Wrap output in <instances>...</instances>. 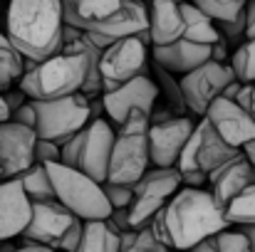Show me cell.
<instances>
[{"label":"cell","mask_w":255,"mask_h":252,"mask_svg":"<svg viewBox=\"0 0 255 252\" xmlns=\"http://www.w3.org/2000/svg\"><path fill=\"white\" fill-rule=\"evenodd\" d=\"M228 228L223 208L206 188H178L151 215L149 230L171 250H191L201 240Z\"/></svg>","instance_id":"cell-1"},{"label":"cell","mask_w":255,"mask_h":252,"mask_svg":"<svg viewBox=\"0 0 255 252\" xmlns=\"http://www.w3.org/2000/svg\"><path fill=\"white\" fill-rule=\"evenodd\" d=\"M62 0H10L5 35L10 45L35 62L62 47Z\"/></svg>","instance_id":"cell-2"},{"label":"cell","mask_w":255,"mask_h":252,"mask_svg":"<svg viewBox=\"0 0 255 252\" xmlns=\"http://www.w3.org/2000/svg\"><path fill=\"white\" fill-rule=\"evenodd\" d=\"M149 168V114L131 111L114 131L107 180L134 185Z\"/></svg>","instance_id":"cell-3"},{"label":"cell","mask_w":255,"mask_h":252,"mask_svg":"<svg viewBox=\"0 0 255 252\" xmlns=\"http://www.w3.org/2000/svg\"><path fill=\"white\" fill-rule=\"evenodd\" d=\"M85 72L87 65L80 52L60 50L22 72L17 86L27 94V99H57L82 91Z\"/></svg>","instance_id":"cell-4"},{"label":"cell","mask_w":255,"mask_h":252,"mask_svg":"<svg viewBox=\"0 0 255 252\" xmlns=\"http://www.w3.org/2000/svg\"><path fill=\"white\" fill-rule=\"evenodd\" d=\"M45 168L52 180L55 198L80 220H104L112 213V205L107 203L99 180L89 178L80 168L65 166L60 161L45 164Z\"/></svg>","instance_id":"cell-5"},{"label":"cell","mask_w":255,"mask_h":252,"mask_svg":"<svg viewBox=\"0 0 255 252\" xmlns=\"http://www.w3.org/2000/svg\"><path fill=\"white\" fill-rule=\"evenodd\" d=\"M35 109V134L37 139H47L62 144L75 131L85 129L92 119L89 96L82 91L57 96V99H30Z\"/></svg>","instance_id":"cell-6"},{"label":"cell","mask_w":255,"mask_h":252,"mask_svg":"<svg viewBox=\"0 0 255 252\" xmlns=\"http://www.w3.org/2000/svg\"><path fill=\"white\" fill-rule=\"evenodd\" d=\"M134 195H131V203H129V223L134 230L144 228L154 213H159L166 200L181 188V173L176 166L169 168H159L151 166L134 185Z\"/></svg>","instance_id":"cell-7"},{"label":"cell","mask_w":255,"mask_h":252,"mask_svg":"<svg viewBox=\"0 0 255 252\" xmlns=\"http://www.w3.org/2000/svg\"><path fill=\"white\" fill-rule=\"evenodd\" d=\"M236 154H241V149L226 144L216 129L201 116V124L193 126L178 161H176V168L178 173H191V170H203L206 175L211 170H216L218 166H223L226 161H231Z\"/></svg>","instance_id":"cell-8"},{"label":"cell","mask_w":255,"mask_h":252,"mask_svg":"<svg viewBox=\"0 0 255 252\" xmlns=\"http://www.w3.org/2000/svg\"><path fill=\"white\" fill-rule=\"evenodd\" d=\"M146 52L149 47L136 37H119L112 45H107L99 55V77H102V91L117 89L119 84L129 82L139 72L146 70Z\"/></svg>","instance_id":"cell-9"},{"label":"cell","mask_w":255,"mask_h":252,"mask_svg":"<svg viewBox=\"0 0 255 252\" xmlns=\"http://www.w3.org/2000/svg\"><path fill=\"white\" fill-rule=\"evenodd\" d=\"M236 80V72L231 70L228 62H203L196 70L181 75L178 86H181V96L186 104V111H193L196 116H203L208 104L221 96L223 86Z\"/></svg>","instance_id":"cell-10"},{"label":"cell","mask_w":255,"mask_h":252,"mask_svg":"<svg viewBox=\"0 0 255 252\" xmlns=\"http://www.w3.org/2000/svg\"><path fill=\"white\" fill-rule=\"evenodd\" d=\"M99 96H102L104 114L109 116L107 121L112 126H119L131 111L151 114L154 104H156V96H159V89H156V84L151 80V75L144 70L136 77H131L129 82L119 84L117 89L102 91Z\"/></svg>","instance_id":"cell-11"},{"label":"cell","mask_w":255,"mask_h":252,"mask_svg":"<svg viewBox=\"0 0 255 252\" xmlns=\"http://www.w3.org/2000/svg\"><path fill=\"white\" fill-rule=\"evenodd\" d=\"M193 126H196L193 119H188L186 114H169L164 119L149 121V161H151V166H176Z\"/></svg>","instance_id":"cell-12"},{"label":"cell","mask_w":255,"mask_h":252,"mask_svg":"<svg viewBox=\"0 0 255 252\" xmlns=\"http://www.w3.org/2000/svg\"><path fill=\"white\" fill-rule=\"evenodd\" d=\"M77 220L80 218L75 213H70L57 198H52V200H32L30 223L25 225L22 238L27 243H37V245H47V248L57 250L62 235Z\"/></svg>","instance_id":"cell-13"},{"label":"cell","mask_w":255,"mask_h":252,"mask_svg":"<svg viewBox=\"0 0 255 252\" xmlns=\"http://www.w3.org/2000/svg\"><path fill=\"white\" fill-rule=\"evenodd\" d=\"M203 119L216 129V134L226 144H231L236 149H243L251 139H255V119L233 99L216 96L208 104Z\"/></svg>","instance_id":"cell-14"},{"label":"cell","mask_w":255,"mask_h":252,"mask_svg":"<svg viewBox=\"0 0 255 252\" xmlns=\"http://www.w3.org/2000/svg\"><path fill=\"white\" fill-rule=\"evenodd\" d=\"M112 144H114V126L104 116L89 119L85 126V136H82V146H80V156H77L75 168H80L89 178L104 183Z\"/></svg>","instance_id":"cell-15"},{"label":"cell","mask_w":255,"mask_h":252,"mask_svg":"<svg viewBox=\"0 0 255 252\" xmlns=\"http://www.w3.org/2000/svg\"><path fill=\"white\" fill-rule=\"evenodd\" d=\"M35 129L10 119L0 121V168L7 178L20 175L25 168L35 164Z\"/></svg>","instance_id":"cell-16"},{"label":"cell","mask_w":255,"mask_h":252,"mask_svg":"<svg viewBox=\"0 0 255 252\" xmlns=\"http://www.w3.org/2000/svg\"><path fill=\"white\" fill-rule=\"evenodd\" d=\"M32 200L20 185V178H2L0 180V243L22 235L25 225L30 223Z\"/></svg>","instance_id":"cell-17"},{"label":"cell","mask_w":255,"mask_h":252,"mask_svg":"<svg viewBox=\"0 0 255 252\" xmlns=\"http://www.w3.org/2000/svg\"><path fill=\"white\" fill-rule=\"evenodd\" d=\"M255 183V168L253 164L241 154H236L231 161H226L223 166L208 173V185H211V195L216 198V203L221 208H226L238 193H243L248 185Z\"/></svg>","instance_id":"cell-18"},{"label":"cell","mask_w":255,"mask_h":252,"mask_svg":"<svg viewBox=\"0 0 255 252\" xmlns=\"http://www.w3.org/2000/svg\"><path fill=\"white\" fill-rule=\"evenodd\" d=\"M211 60V45H198L186 37L169 45H151V62L169 70L171 75H186Z\"/></svg>","instance_id":"cell-19"},{"label":"cell","mask_w":255,"mask_h":252,"mask_svg":"<svg viewBox=\"0 0 255 252\" xmlns=\"http://www.w3.org/2000/svg\"><path fill=\"white\" fill-rule=\"evenodd\" d=\"M141 30H149V7L144 0H122V5L114 15H109L107 20H102L92 27V32H99L112 42L119 37L136 35Z\"/></svg>","instance_id":"cell-20"},{"label":"cell","mask_w":255,"mask_h":252,"mask_svg":"<svg viewBox=\"0 0 255 252\" xmlns=\"http://www.w3.org/2000/svg\"><path fill=\"white\" fill-rule=\"evenodd\" d=\"M149 35L151 45H169L183 37V15L181 2L151 0L149 5Z\"/></svg>","instance_id":"cell-21"},{"label":"cell","mask_w":255,"mask_h":252,"mask_svg":"<svg viewBox=\"0 0 255 252\" xmlns=\"http://www.w3.org/2000/svg\"><path fill=\"white\" fill-rule=\"evenodd\" d=\"M119 5L122 0H62V20L65 25L92 30L97 22L114 15Z\"/></svg>","instance_id":"cell-22"},{"label":"cell","mask_w":255,"mask_h":252,"mask_svg":"<svg viewBox=\"0 0 255 252\" xmlns=\"http://www.w3.org/2000/svg\"><path fill=\"white\" fill-rule=\"evenodd\" d=\"M181 15H183V37L198 45H213L221 40V32L216 22L196 5V2H181Z\"/></svg>","instance_id":"cell-23"},{"label":"cell","mask_w":255,"mask_h":252,"mask_svg":"<svg viewBox=\"0 0 255 252\" xmlns=\"http://www.w3.org/2000/svg\"><path fill=\"white\" fill-rule=\"evenodd\" d=\"M75 252H119V233L107 220H82V238Z\"/></svg>","instance_id":"cell-24"},{"label":"cell","mask_w":255,"mask_h":252,"mask_svg":"<svg viewBox=\"0 0 255 252\" xmlns=\"http://www.w3.org/2000/svg\"><path fill=\"white\" fill-rule=\"evenodd\" d=\"M20 185L22 190L27 193L30 200H52L55 198V190H52V180L47 175V168L45 164H32L30 168H25L20 175Z\"/></svg>","instance_id":"cell-25"},{"label":"cell","mask_w":255,"mask_h":252,"mask_svg":"<svg viewBox=\"0 0 255 252\" xmlns=\"http://www.w3.org/2000/svg\"><path fill=\"white\" fill-rule=\"evenodd\" d=\"M191 252H251L248 240L241 230H221L206 240H201L198 245H193Z\"/></svg>","instance_id":"cell-26"},{"label":"cell","mask_w":255,"mask_h":252,"mask_svg":"<svg viewBox=\"0 0 255 252\" xmlns=\"http://www.w3.org/2000/svg\"><path fill=\"white\" fill-rule=\"evenodd\" d=\"M119 252H171V248L149 230V225H144L139 230L119 233Z\"/></svg>","instance_id":"cell-27"},{"label":"cell","mask_w":255,"mask_h":252,"mask_svg":"<svg viewBox=\"0 0 255 252\" xmlns=\"http://www.w3.org/2000/svg\"><path fill=\"white\" fill-rule=\"evenodd\" d=\"M22 62H25V57L10 45V40L0 42V91H7L20 82V77L25 72Z\"/></svg>","instance_id":"cell-28"},{"label":"cell","mask_w":255,"mask_h":252,"mask_svg":"<svg viewBox=\"0 0 255 252\" xmlns=\"http://www.w3.org/2000/svg\"><path fill=\"white\" fill-rule=\"evenodd\" d=\"M228 225H255V183L248 185L243 193H238L226 208Z\"/></svg>","instance_id":"cell-29"},{"label":"cell","mask_w":255,"mask_h":252,"mask_svg":"<svg viewBox=\"0 0 255 252\" xmlns=\"http://www.w3.org/2000/svg\"><path fill=\"white\" fill-rule=\"evenodd\" d=\"M151 80L156 84L159 94L164 91L166 94V104H169L171 114H186V104H183V96H181V86H178V80L171 77L169 70L159 67L156 62H151Z\"/></svg>","instance_id":"cell-30"},{"label":"cell","mask_w":255,"mask_h":252,"mask_svg":"<svg viewBox=\"0 0 255 252\" xmlns=\"http://www.w3.org/2000/svg\"><path fill=\"white\" fill-rule=\"evenodd\" d=\"M231 70L236 72V80H241L243 84L255 82V40H248L246 45H241L233 57L228 60Z\"/></svg>","instance_id":"cell-31"},{"label":"cell","mask_w":255,"mask_h":252,"mask_svg":"<svg viewBox=\"0 0 255 252\" xmlns=\"http://www.w3.org/2000/svg\"><path fill=\"white\" fill-rule=\"evenodd\" d=\"M193 2L213 22H226V20H233L238 12H243L248 0H193Z\"/></svg>","instance_id":"cell-32"},{"label":"cell","mask_w":255,"mask_h":252,"mask_svg":"<svg viewBox=\"0 0 255 252\" xmlns=\"http://www.w3.org/2000/svg\"><path fill=\"white\" fill-rule=\"evenodd\" d=\"M102 190H104L107 203L112 208H129L131 195H134V188L127 185V183H109V180H104L102 183Z\"/></svg>","instance_id":"cell-33"},{"label":"cell","mask_w":255,"mask_h":252,"mask_svg":"<svg viewBox=\"0 0 255 252\" xmlns=\"http://www.w3.org/2000/svg\"><path fill=\"white\" fill-rule=\"evenodd\" d=\"M218 32L226 37V40H236V37H243L246 32V10L238 12L233 20H226V22H216Z\"/></svg>","instance_id":"cell-34"},{"label":"cell","mask_w":255,"mask_h":252,"mask_svg":"<svg viewBox=\"0 0 255 252\" xmlns=\"http://www.w3.org/2000/svg\"><path fill=\"white\" fill-rule=\"evenodd\" d=\"M35 161H37V164L60 161V144L47 141V139H37V141H35Z\"/></svg>","instance_id":"cell-35"},{"label":"cell","mask_w":255,"mask_h":252,"mask_svg":"<svg viewBox=\"0 0 255 252\" xmlns=\"http://www.w3.org/2000/svg\"><path fill=\"white\" fill-rule=\"evenodd\" d=\"M7 119H10V121H17V124H22V126L35 129V109H32V101L27 99L25 104H20L17 109H12Z\"/></svg>","instance_id":"cell-36"},{"label":"cell","mask_w":255,"mask_h":252,"mask_svg":"<svg viewBox=\"0 0 255 252\" xmlns=\"http://www.w3.org/2000/svg\"><path fill=\"white\" fill-rule=\"evenodd\" d=\"M80 238H82V220H77V223H72V225H70V230L62 235V240H60V248H57V250L75 252L77 250V245H80Z\"/></svg>","instance_id":"cell-37"},{"label":"cell","mask_w":255,"mask_h":252,"mask_svg":"<svg viewBox=\"0 0 255 252\" xmlns=\"http://www.w3.org/2000/svg\"><path fill=\"white\" fill-rule=\"evenodd\" d=\"M117 233H127V230H134L131 223H129V210L127 208H112V213L104 218Z\"/></svg>","instance_id":"cell-38"},{"label":"cell","mask_w":255,"mask_h":252,"mask_svg":"<svg viewBox=\"0 0 255 252\" xmlns=\"http://www.w3.org/2000/svg\"><path fill=\"white\" fill-rule=\"evenodd\" d=\"M243 37L255 40V0L246 2V32H243Z\"/></svg>","instance_id":"cell-39"},{"label":"cell","mask_w":255,"mask_h":252,"mask_svg":"<svg viewBox=\"0 0 255 252\" xmlns=\"http://www.w3.org/2000/svg\"><path fill=\"white\" fill-rule=\"evenodd\" d=\"M10 252H57V250H52V248H47V245H37V243H27V240H25V245L12 248Z\"/></svg>","instance_id":"cell-40"},{"label":"cell","mask_w":255,"mask_h":252,"mask_svg":"<svg viewBox=\"0 0 255 252\" xmlns=\"http://www.w3.org/2000/svg\"><path fill=\"white\" fill-rule=\"evenodd\" d=\"M243 235H246V240H248V248H251V252H255V225H241L238 228Z\"/></svg>","instance_id":"cell-41"},{"label":"cell","mask_w":255,"mask_h":252,"mask_svg":"<svg viewBox=\"0 0 255 252\" xmlns=\"http://www.w3.org/2000/svg\"><path fill=\"white\" fill-rule=\"evenodd\" d=\"M241 151H243V156H246V159L253 164V168H255V139H251V141H248Z\"/></svg>","instance_id":"cell-42"},{"label":"cell","mask_w":255,"mask_h":252,"mask_svg":"<svg viewBox=\"0 0 255 252\" xmlns=\"http://www.w3.org/2000/svg\"><path fill=\"white\" fill-rule=\"evenodd\" d=\"M10 116V109H7V104H5V96H2V91H0V121H5Z\"/></svg>","instance_id":"cell-43"},{"label":"cell","mask_w":255,"mask_h":252,"mask_svg":"<svg viewBox=\"0 0 255 252\" xmlns=\"http://www.w3.org/2000/svg\"><path fill=\"white\" fill-rule=\"evenodd\" d=\"M251 101H253V106H251V116L255 114V82L251 84Z\"/></svg>","instance_id":"cell-44"},{"label":"cell","mask_w":255,"mask_h":252,"mask_svg":"<svg viewBox=\"0 0 255 252\" xmlns=\"http://www.w3.org/2000/svg\"><path fill=\"white\" fill-rule=\"evenodd\" d=\"M2 178H7V175H5V170H2V168H0V180H2Z\"/></svg>","instance_id":"cell-45"},{"label":"cell","mask_w":255,"mask_h":252,"mask_svg":"<svg viewBox=\"0 0 255 252\" xmlns=\"http://www.w3.org/2000/svg\"><path fill=\"white\" fill-rule=\"evenodd\" d=\"M173 2H193V0H173Z\"/></svg>","instance_id":"cell-46"},{"label":"cell","mask_w":255,"mask_h":252,"mask_svg":"<svg viewBox=\"0 0 255 252\" xmlns=\"http://www.w3.org/2000/svg\"><path fill=\"white\" fill-rule=\"evenodd\" d=\"M171 252H191V250H171Z\"/></svg>","instance_id":"cell-47"},{"label":"cell","mask_w":255,"mask_h":252,"mask_svg":"<svg viewBox=\"0 0 255 252\" xmlns=\"http://www.w3.org/2000/svg\"><path fill=\"white\" fill-rule=\"evenodd\" d=\"M0 245H2V243H0Z\"/></svg>","instance_id":"cell-48"}]
</instances>
